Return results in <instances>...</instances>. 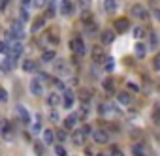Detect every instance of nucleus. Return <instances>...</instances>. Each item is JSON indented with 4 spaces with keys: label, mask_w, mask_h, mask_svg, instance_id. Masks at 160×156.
<instances>
[{
    "label": "nucleus",
    "mask_w": 160,
    "mask_h": 156,
    "mask_svg": "<svg viewBox=\"0 0 160 156\" xmlns=\"http://www.w3.org/2000/svg\"><path fill=\"white\" fill-rule=\"evenodd\" d=\"M98 113H100L102 117H107V119H111V117H121V111L115 107V103H102V105L98 107Z\"/></svg>",
    "instance_id": "obj_1"
},
{
    "label": "nucleus",
    "mask_w": 160,
    "mask_h": 156,
    "mask_svg": "<svg viewBox=\"0 0 160 156\" xmlns=\"http://www.w3.org/2000/svg\"><path fill=\"white\" fill-rule=\"evenodd\" d=\"M6 43H8V41H6ZM21 53H23V43H21V41H11V43H8V55H6V57H11V58L15 60V58L21 57Z\"/></svg>",
    "instance_id": "obj_2"
},
{
    "label": "nucleus",
    "mask_w": 160,
    "mask_h": 156,
    "mask_svg": "<svg viewBox=\"0 0 160 156\" xmlns=\"http://www.w3.org/2000/svg\"><path fill=\"white\" fill-rule=\"evenodd\" d=\"M53 72H55L58 77H62V75H68V74H70V70H68V62H66L64 58H58V60H55V68H53Z\"/></svg>",
    "instance_id": "obj_3"
},
{
    "label": "nucleus",
    "mask_w": 160,
    "mask_h": 156,
    "mask_svg": "<svg viewBox=\"0 0 160 156\" xmlns=\"http://www.w3.org/2000/svg\"><path fill=\"white\" fill-rule=\"evenodd\" d=\"M93 139H94V143L104 145V143H107V141H109V133H107L106 130L98 128V130H94V132H93Z\"/></svg>",
    "instance_id": "obj_4"
},
{
    "label": "nucleus",
    "mask_w": 160,
    "mask_h": 156,
    "mask_svg": "<svg viewBox=\"0 0 160 156\" xmlns=\"http://www.w3.org/2000/svg\"><path fill=\"white\" fill-rule=\"evenodd\" d=\"M70 49L76 53V55H85V41L81 38H74L70 41Z\"/></svg>",
    "instance_id": "obj_5"
},
{
    "label": "nucleus",
    "mask_w": 160,
    "mask_h": 156,
    "mask_svg": "<svg viewBox=\"0 0 160 156\" xmlns=\"http://www.w3.org/2000/svg\"><path fill=\"white\" fill-rule=\"evenodd\" d=\"M132 15L138 19H149V11L143 4H134L132 6Z\"/></svg>",
    "instance_id": "obj_6"
},
{
    "label": "nucleus",
    "mask_w": 160,
    "mask_h": 156,
    "mask_svg": "<svg viewBox=\"0 0 160 156\" xmlns=\"http://www.w3.org/2000/svg\"><path fill=\"white\" fill-rule=\"evenodd\" d=\"M0 136H2L6 141L13 137V133H11V126H10V122H8V120H4V119L0 120Z\"/></svg>",
    "instance_id": "obj_7"
},
{
    "label": "nucleus",
    "mask_w": 160,
    "mask_h": 156,
    "mask_svg": "<svg viewBox=\"0 0 160 156\" xmlns=\"http://www.w3.org/2000/svg\"><path fill=\"white\" fill-rule=\"evenodd\" d=\"M74 11H76V6H74L72 0H62L60 2V13L62 15H74Z\"/></svg>",
    "instance_id": "obj_8"
},
{
    "label": "nucleus",
    "mask_w": 160,
    "mask_h": 156,
    "mask_svg": "<svg viewBox=\"0 0 160 156\" xmlns=\"http://www.w3.org/2000/svg\"><path fill=\"white\" fill-rule=\"evenodd\" d=\"M128 27H130V21H128V19H124V17H121V19H117V21H115V32H119V34L126 32V30H128Z\"/></svg>",
    "instance_id": "obj_9"
},
{
    "label": "nucleus",
    "mask_w": 160,
    "mask_h": 156,
    "mask_svg": "<svg viewBox=\"0 0 160 156\" xmlns=\"http://www.w3.org/2000/svg\"><path fill=\"white\" fill-rule=\"evenodd\" d=\"M30 92H32L34 96H40V94L43 92V85H41V81H40L38 77H34V79L30 81Z\"/></svg>",
    "instance_id": "obj_10"
},
{
    "label": "nucleus",
    "mask_w": 160,
    "mask_h": 156,
    "mask_svg": "<svg viewBox=\"0 0 160 156\" xmlns=\"http://www.w3.org/2000/svg\"><path fill=\"white\" fill-rule=\"evenodd\" d=\"M74 103H76V94L72 91H64V102H62V105L66 109H70V107H74Z\"/></svg>",
    "instance_id": "obj_11"
},
{
    "label": "nucleus",
    "mask_w": 160,
    "mask_h": 156,
    "mask_svg": "<svg viewBox=\"0 0 160 156\" xmlns=\"http://www.w3.org/2000/svg\"><path fill=\"white\" fill-rule=\"evenodd\" d=\"M100 40H102V43L109 45V43L115 41V32H113V30H104V32L100 34Z\"/></svg>",
    "instance_id": "obj_12"
},
{
    "label": "nucleus",
    "mask_w": 160,
    "mask_h": 156,
    "mask_svg": "<svg viewBox=\"0 0 160 156\" xmlns=\"http://www.w3.org/2000/svg\"><path fill=\"white\" fill-rule=\"evenodd\" d=\"M17 115H19V119L25 122V124H28V122H30V113H28V111L23 107V105H17Z\"/></svg>",
    "instance_id": "obj_13"
},
{
    "label": "nucleus",
    "mask_w": 160,
    "mask_h": 156,
    "mask_svg": "<svg viewBox=\"0 0 160 156\" xmlns=\"http://www.w3.org/2000/svg\"><path fill=\"white\" fill-rule=\"evenodd\" d=\"M70 139H72V143H74L76 147H81V145L85 143V136H83V133H81V130H77V132H74Z\"/></svg>",
    "instance_id": "obj_14"
},
{
    "label": "nucleus",
    "mask_w": 160,
    "mask_h": 156,
    "mask_svg": "<svg viewBox=\"0 0 160 156\" xmlns=\"http://www.w3.org/2000/svg\"><path fill=\"white\" fill-rule=\"evenodd\" d=\"M134 53H136V57H145V53H147V45H145V43L143 41H138V43H136V47H134Z\"/></svg>",
    "instance_id": "obj_15"
},
{
    "label": "nucleus",
    "mask_w": 160,
    "mask_h": 156,
    "mask_svg": "<svg viewBox=\"0 0 160 156\" xmlns=\"http://www.w3.org/2000/svg\"><path fill=\"white\" fill-rule=\"evenodd\" d=\"M93 58H94V62H100V64H102L104 60H107V58H106V55H104V51H102L98 45L93 49Z\"/></svg>",
    "instance_id": "obj_16"
},
{
    "label": "nucleus",
    "mask_w": 160,
    "mask_h": 156,
    "mask_svg": "<svg viewBox=\"0 0 160 156\" xmlns=\"http://www.w3.org/2000/svg\"><path fill=\"white\" fill-rule=\"evenodd\" d=\"M36 68H38V64L34 60H25V62H23V72H27V74L36 72Z\"/></svg>",
    "instance_id": "obj_17"
},
{
    "label": "nucleus",
    "mask_w": 160,
    "mask_h": 156,
    "mask_svg": "<svg viewBox=\"0 0 160 156\" xmlns=\"http://www.w3.org/2000/svg\"><path fill=\"white\" fill-rule=\"evenodd\" d=\"M43 141L47 145H53L55 143V132L53 130H43Z\"/></svg>",
    "instance_id": "obj_18"
},
{
    "label": "nucleus",
    "mask_w": 160,
    "mask_h": 156,
    "mask_svg": "<svg viewBox=\"0 0 160 156\" xmlns=\"http://www.w3.org/2000/svg\"><path fill=\"white\" fill-rule=\"evenodd\" d=\"M117 100H119V103H123V105H130V102H132V98H130L128 92H119V94H117Z\"/></svg>",
    "instance_id": "obj_19"
},
{
    "label": "nucleus",
    "mask_w": 160,
    "mask_h": 156,
    "mask_svg": "<svg viewBox=\"0 0 160 156\" xmlns=\"http://www.w3.org/2000/svg\"><path fill=\"white\" fill-rule=\"evenodd\" d=\"M0 68H2V72H10V70L13 68V58H11V57H6L4 62L0 64Z\"/></svg>",
    "instance_id": "obj_20"
},
{
    "label": "nucleus",
    "mask_w": 160,
    "mask_h": 156,
    "mask_svg": "<svg viewBox=\"0 0 160 156\" xmlns=\"http://www.w3.org/2000/svg\"><path fill=\"white\" fill-rule=\"evenodd\" d=\"M76 122H77V115H70V117L64 120V128H66V130H72V128L76 126Z\"/></svg>",
    "instance_id": "obj_21"
},
{
    "label": "nucleus",
    "mask_w": 160,
    "mask_h": 156,
    "mask_svg": "<svg viewBox=\"0 0 160 156\" xmlns=\"http://www.w3.org/2000/svg\"><path fill=\"white\" fill-rule=\"evenodd\" d=\"M104 8H106V11H115L117 8H119V4H117V0H106L104 2Z\"/></svg>",
    "instance_id": "obj_22"
},
{
    "label": "nucleus",
    "mask_w": 160,
    "mask_h": 156,
    "mask_svg": "<svg viewBox=\"0 0 160 156\" xmlns=\"http://www.w3.org/2000/svg\"><path fill=\"white\" fill-rule=\"evenodd\" d=\"M43 23H45V17H38V19H34V23H32V32H38L40 28H43Z\"/></svg>",
    "instance_id": "obj_23"
},
{
    "label": "nucleus",
    "mask_w": 160,
    "mask_h": 156,
    "mask_svg": "<svg viewBox=\"0 0 160 156\" xmlns=\"http://www.w3.org/2000/svg\"><path fill=\"white\" fill-rule=\"evenodd\" d=\"M55 57H57V55H55L53 49H47V51H43V53H41V60H43V62H51Z\"/></svg>",
    "instance_id": "obj_24"
},
{
    "label": "nucleus",
    "mask_w": 160,
    "mask_h": 156,
    "mask_svg": "<svg viewBox=\"0 0 160 156\" xmlns=\"http://www.w3.org/2000/svg\"><path fill=\"white\" fill-rule=\"evenodd\" d=\"M60 102V96L57 94V92H51L49 96H47V105H51V107H55L57 103Z\"/></svg>",
    "instance_id": "obj_25"
},
{
    "label": "nucleus",
    "mask_w": 160,
    "mask_h": 156,
    "mask_svg": "<svg viewBox=\"0 0 160 156\" xmlns=\"http://www.w3.org/2000/svg\"><path fill=\"white\" fill-rule=\"evenodd\" d=\"M156 45H158V36H156V32H151L149 34V47L154 49Z\"/></svg>",
    "instance_id": "obj_26"
},
{
    "label": "nucleus",
    "mask_w": 160,
    "mask_h": 156,
    "mask_svg": "<svg viewBox=\"0 0 160 156\" xmlns=\"http://www.w3.org/2000/svg\"><path fill=\"white\" fill-rule=\"evenodd\" d=\"M143 36H145V28H143V27H136V28H134V38H136V40H141Z\"/></svg>",
    "instance_id": "obj_27"
},
{
    "label": "nucleus",
    "mask_w": 160,
    "mask_h": 156,
    "mask_svg": "<svg viewBox=\"0 0 160 156\" xmlns=\"http://www.w3.org/2000/svg\"><path fill=\"white\" fill-rule=\"evenodd\" d=\"M53 86L57 88V91H66V85H64L58 77H55V79H53Z\"/></svg>",
    "instance_id": "obj_28"
},
{
    "label": "nucleus",
    "mask_w": 160,
    "mask_h": 156,
    "mask_svg": "<svg viewBox=\"0 0 160 156\" xmlns=\"http://www.w3.org/2000/svg\"><path fill=\"white\" fill-rule=\"evenodd\" d=\"M45 19H51V17H55V6L53 4H49L47 6V10H45V15H43Z\"/></svg>",
    "instance_id": "obj_29"
},
{
    "label": "nucleus",
    "mask_w": 160,
    "mask_h": 156,
    "mask_svg": "<svg viewBox=\"0 0 160 156\" xmlns=\"http://www.w3.org/2000/svg\"><path fill=\"white\" fill-rule=\"evenodd\" d=\"M40 130H41V120H40V115H38V119L32 126V133H40Z\"/></svg>",
    "instance_id": "obj_30"
},
{
    "label": "nucleus",
    "mask_w": 160,
    "mask_h": 156,
    "mask_svg": "<svg viewBox=\"0 0 160 156\" xmlns=\"http://www.w3.org/2000/svg\"><path fill=\"white\" fill-rule=\"evenodd\" d=\"M104 88H106L107 92H111V91H113V79H111V77H107V79L104 81Z\"/></svg>",
    "instance_id": "obj_31"
},
{
    "label": "nucleus",
    "mask_w": 160,
    "mask_h": 156,
    "mask_svg": "<svg viewBox=\"0 0 160 156\" xmlns=\"http://www.w3.org/2000/svg\"><path fill=\"white\" fill-rule=\"evenodd\" d=\"M79 96H81V100H83V102H89V100H90V96H93V92H90V91H81V92H79Z\"/></svg>",
    "instance_id": "obj_32"
},
{
    "label": "nucleus",
    "mask_w": 160,
    "mask_h": 156,
    "mask_svg": "<svg viewBox=\"0 0 160 156\" xmlns=\"http://www.w3.org/2000/svg\"><path fill=\"white\" fill-rule=\"evenodd\" d=\"M45 40H49L47 43H53V45H57V43H58V36H55V34H47V36H45Z\"/></svg>",
    "instance_id": "obj_33"
},
{
    "label": "nucleus",
    "mask_w": 160,
    "mask_h": 156,
    "mask_svg": "<svg viewBox=\"0 0 160 156\" xmlns=\"http://www.w3.org/2000/svg\"><path fill=\"white\" fill-rule=\"evenodd\" d=\"M55 152H57V156H66V149L62 145H55Z\"/></svg>",
    "instance_id": "obj_34"
},
{
    "label": "nucleus",
    "mask_w": 160,
    "mask_h": 156,
    "mask_svg": "<svg viewBox=\"0 0 160 156\" xmlns=\"http://www.w3.org/2000/svg\"><path fill=\"white\" fill-rule=\"evenodd\" d=\"M34 150H36V154H38V156H41V154L45 152V149H43V145H40V143H36V145H34Z\"/></svg>",
    "instance_id": "obj_35"
},
{
    "label": "nucleus",
    "mask_w": 160,
    "mask_h": 156,
    "mask_svg": "<svg viewBox=\"0 0 160 156\" xmlns=\"http://www.w3.org/2000/svg\"><path fill=\"white\" fill-rule=\"evenodd\" d=\"M85 27H87V32H89V34H93V32H94V30H96V28H94V27H96V25H94V23H93V21H89V23H87V25H85Z\"/></svg>",
    "instance_id": "obj_36"
},
{
    "label": "nucleus",
    "mask_w": 160,
    "mask_h": 156,
    "mask_svg": "<svg viewBox=\"0 0 160 156\" xmlns=\"http://www.w3.org/2000/svg\"><path fill=\"white\" fill-rule=\"evenodd\" d=\"M113 66H115V62H113V58L109 57V58L106 60V68H107V72H111V70H113Z\"/></svg>",
    "instance_id": "obj_37"
},
{
    "label": "nucleus",
    "mask_w": 160,
    "mask_h": 156,
    "mask_svg": "<svg viewBox=\"0 0 160 156\" xmlns=\"http://www.w3.org/2000/svg\"><path fill=\"white\" fill-rule=\"evenodd\" d=\"M32 2H34V6H36V8H43L45 4L49 2V0H32Z\"/></svg>",
    "instance_id": "obj_38"
},
{
    "label": "nucleus",
    "mask_w": 160,
    "mask_h": 156,
    "mask_svg": "<svg viewBox=\"0 0 160 156\" xmlns=\"http://www.w3.org/2000/svg\"><path fill=\"white\" fill-rule=\"evenodd\" d=\"M21 21H28V11H27V8H21Z\"/></svg>",
    "instance_id": "obj_39"
},
{
    "label": "nucleus",
    "mask_w": 160,
    "mask_h": 156,
    "mask_svg": "<svg viewBox=\"0 0 160 156\" xmlns=\"http://www.w3.org/2000/svg\"><path fill=\"white\" fill-rule=\"evenodd\" d=\"M57 137H58V139H60V141H64V139H66V137H68V133H66V132H64V130H58V132H57Z\"/></svg>",
    "instance_id": "obj_40"
},
{
    "label": "nucleus",
    "mask_w": 160,
    "mask_h": 156,
    "mask_svg": "<svg viewBox=\"0 0 160 156\" xmlns=\"http://www.w3.org/2000/svg\"><path fill=\"white\" fill-rule=\"evenodd\" d=\"M81 133H83V136H85V137L89 136V133H93V132H90V126H89V124H85V126L81 128Z\"/></svg>",
    "instance_id": "obj_41"
},
{
    "label": "nucleus",
    "mask_w": 160,
    "mask_h": 156,
    "mask_svg": "<svg viewBox=\"0 0 160 156\" xmlns=\"http://www.w3.org/2000/svg\"><path fill=\"white\" fill-rule=\"evenodd\" d=\"M0 102H8V92L4 88H0Z\"/></svg>",
    "instance_id": "obj_42"
},
{
    "label": "nucleus",
    "mask_w": 160,
    "mask_h": 156,
    "mask_svg": "<svg viewBox=\"0 0 160 156\" xmlns=\"http://www.w3.org/2000/svg\"><path fill=\"white\" fill-rule=\"evenodd\" d=\"M128 88H130L132 92H140V86L136 85V83H128Z\"/></svg>",
    "instance_id": "obj_43"
},
{
    "label": "nucleus",
    "mask_w": 160,
    "mask_h": 156,
    "mask_svg": "<svg viewBox=\"0 0 160 156\" xmlns=\"http://www.w3.org/2000/svg\"><path fill=\"white\" fill-rule=\"evenodd\" d=\"M49 119H51L53 122H57V120H58V113H57V111H51V115H49Z\"/></svg>",
    "instance_id": "obj_44"
},
{
    "label": "nucleus",
    "mask_w": 160,
    "mask_h": 156,
    "mask_svg": "<svg viewBox=\"0 0 160 156\" xmlns=\"http://www.w3.org/2000/svg\"><path fill=\"white\" fill-rule=\"evenodd\" d=\"M111 156H124V154H123L119 149H113V150H111Z\"/></svg>",
    "instance_id": "obj_45"
},
{
    "label": "nucleus",
    "mask_w": 160,
    "mask_h": 156,
    "mask_svg": "<svg viewBox=\"0 0 160 156\" xmlns=\"http://www.w3.org/2000/svg\"><path fill=\"white\" fill-rule=\"evenodd\" d=\"M154 68H156V70L160 72V55H158L156 58H154Z\"/></svg>",
    "instance_id": "obj_46"
},
{
    "label": "nucleus",
    "mask_w": 160,
    "mask_h": 156,
    "mask_svg": "<svg viewBox=\"0 0 160 156\" xmlns=\"http://www.w3.org/2000/svg\"><path fill=\"white\" fill-rule=\"evenodd\" d=\"M30 2H32V0H21V6H23V8H27Z\"/></svg>",
    "instance_id": "obj_47"
},
{
    "label": "nucleus",
    "mask_w": 160,
    "mask_h": 156,
    "mask_svg": "<svg viewBox=\"0 0 160 156\" xmlns=\"http://www.w3.org/2000/svg\"><path fill=\"white\" fill-rule=\"evenodd\" d=\"M154 17H156V19L160 21V10H154Z\"/></svg>",
    "instance_id": "obj_48"
},
{
    "label": "nucleus",
    "mask_w": 160,
    "mask_h": 156,
    "mask_svg": "<svg viewBox=\"0 0 160 156\" xmlns=\"http://www.w3.org/2000/svg\"><path fill=\"white\" fill-rule=\"evenodd\" d=\"M98 156H104V154H98Z\"/></svg>",
    "instance_id": "obj_49"
}]
</instances>
